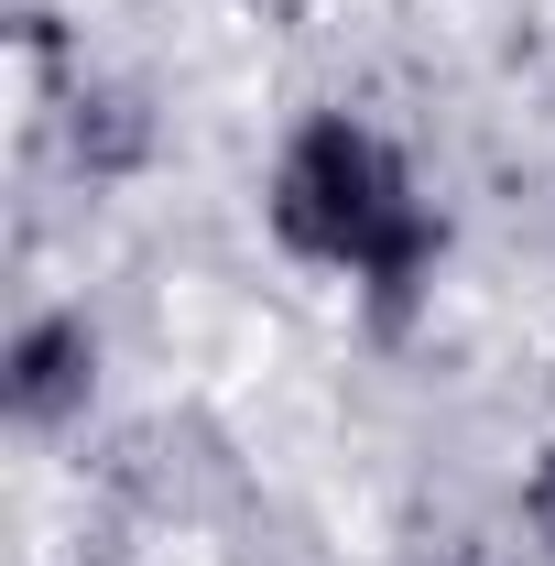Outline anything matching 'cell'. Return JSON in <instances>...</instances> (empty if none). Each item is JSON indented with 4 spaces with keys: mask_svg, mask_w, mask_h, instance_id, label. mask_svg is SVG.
<instances>
[{
    "mask_svg": "<svg viewBox=\"0 0 555 566\" xmlns=\"http://www.w3.org/2000/svg\"><path fill=\"white\" fill-rule=\"evenodd\" d=\"M262 229L283 262L338 273L381 327H404L447 262V208L415 186L404 142L359 109H305L262 175Z\"/></svg>",
    "mask_w": 555,
    "mask_h": 566,
    "instance_id": "cell-1",
    "label": "cell"
},
{
    "mask_svg": "<svg viewBox=\"0 0 555 566\" xmlns=\"http://www.w3.org/2000/svg\"><path fill=\"white\" fill-rule=\"evenodd\" d=\"M425 566H501V556H480V545H436Z\"/></svg>",
    "mask_w": 555,
    "mask_h": 566,
    "instance_id": "cell-5",
    "label": "cell"
},
{
    "mask_svg": "<svg viewBox=\"0 0 555 566\" xmlns=\"http://www.w3.org/2000/svg\"><path fill=\"white\" fill-rule=\"evenodd\" d=\"M66 153L87 186H132L142 164H153V109H142L132 87H109V76H76L66 98Z\"/></svg>",
    "mask_w": 555,
    "mask_h": 566,
    "instance_id": "cell-3",
    "label": "cell"
},
{
    "mask_svg": "<svg viewBox=\"0 0 555 566\" xmlns=\"http://www.w3.org/2000/svg\"><path fill=\"white\" fill-rule=\"evenodd\" d=\"M512 512H523V545H534V556H555V447H534V458H523Z\"/></svg>",
    "mask_w": 555,
    "mask_h": 566,
    "instance_id": "cell-4",
    "label": "cell"
},
{
    "mask_svg": "<svg viewBox=\"0 0 555 566\" xmlns=\"http://www.w3.org/2000/svg\"><path fill=\"white\" fill-rule=\"evenodd\" d=\"M98 327L76 316V305H33L22 327H11V349H0V415L22 424V436H66V424L98 415Z\"/></svg>",
    "mask_w": 555,
    "mask_h": 566,
    "instance_id": "cell-2",
    "label": "cell"
}]
</instances>
